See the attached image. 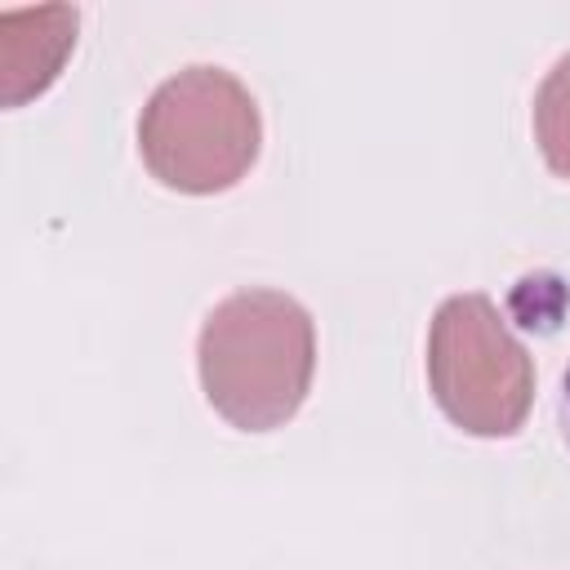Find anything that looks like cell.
Wrapping results in <instances>:
<instances>
[{"mask_svg":"<svg viewBox=\"0 0 570 570\" xmlns=\"http://www.w3.org/2000/svg\"><path fill=\"white\" fill-rule=\"evenodd\" d=\"M534 134L552 174L570 178V53L548 71L534 98Z\"/></svg>","mask_w":570,"mask_h":570,"instance_id":"5","label":"cell"},{"mask_svg":"<svg viewBox=\"0 0 570 570\" xmlns=\"http://www.w3.org/2000/svg\"><path fill=\"white\" fill-rule=\"evenodd\" d=\"M428 383L463 432L512 436L534 396V365L485 294H454L432 316Z\"/></svg>","mask_w":570,"mask_h":570,"instance_id":"3","label":"cell"},{"mask_svg":"<svg viewBox=\"0 0 570 570\" xmlns=\"http://www.w3.org/2000/svg\"><path fill=\"white\" fill-rule=\"evenodd\" d=\"M566 419H570V370H566Z\"/></svg>","mask_w":570,"mask_h":570,"instance_id":"6","label":"cell"},{"mask_svg":"<svg viewBox=\"0 0 570 570\" xmlns=\"http://www.w3.org/2000/svg\"><path fill=\"white\" fill-rule=\"evenodd\" d=\"M196 356L205 396L232 428H281L312 387V316L281 289H236L205 316Z\"/></svg>","mask_w":570,"mask_h":570,"instance_id":"1","label":"cell"},{"mask_svg":"<svg viewBox=\"0 0 570 570\" xmlns=\"http://www.w3.org/2000/svg\"><path fill=\"white\" fill-rule=\"evenodd\" d=\"M138 147L147 169L174 191H223L258 156V107L223 67H187L169 76L142 120Z\"/></svg>","mask_w":570,"mask_h":570,"instance_id":"2","label":"cell"},{"mask_svg":"<svg viewBox=\"0 0 570 570\" xmlns=\"http://www.w3.org/2000/svg\"><path fill=\"white\" fill-rule=\"evenodd\" d=\"M76 40V13L71 9H36V40H27L22 13L0 18V80L4 102L18 107L22 98L40 94L53 71L62 67V53Z\"/></svg>","mask_w":570,"mask_h":570,"instance_id":"4","label":"cell"}]
</instances>
